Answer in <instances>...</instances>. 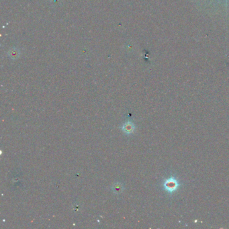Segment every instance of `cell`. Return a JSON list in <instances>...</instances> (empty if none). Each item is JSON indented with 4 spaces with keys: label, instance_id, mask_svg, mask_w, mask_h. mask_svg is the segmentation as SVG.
I'll list each match as a JSON object with an SVG mask.
<instances>
[{
    "label": "cell",
    "instance_id": "obj_1",
    "mask_svg": "<svg viewBox=\"0 0 229 229\" xmlns=\"http://www.w3.org/2000/svg\"><path fill=\"white\" fill-rule=\"evenodd\" d=\"M180 186V184L175 176H170L163 182V188L168 194H173L176 192Z\"/></svg>",
    "mask_w": 229,
    "mask_h": 229
},
{
    "label": "cell",
    "instance_id": "obj_2",
    "mask_svg": "<svg viewBox=\"0 0 229 229\" xmlns=\"http://www.w3.org/2000/svg\"><path fill=\"white\" fill-rule=\"evenodd\" d=\"M122 128L123 131H124L126 134H132L134 131L135 126L134 125V124L132 123L131 122H127L124 124Z\"/></svg>",
    "mask_w": 229,
    "mask_h": 229
},
{
    "label": "cell",
    "instance_id": "obj_3",
    "mask_svg": "<svg viewBox=\"0 0 229 229\" xmlns=\"http://www.w3.org/2000/svg\"><path fill=\"white\" fill-rule=\"evenodd\" d=\"M122 190V186L120 184H116L114 185V191L115 193H120Z\"/></svg>",
    "mask_w": 229,
    "mask_h": 229
}]
</instances>
